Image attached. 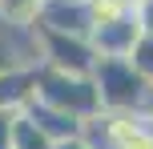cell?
Here are the masks:
<instances>
[{
  "mask_svg": "<svg viewBox=\"0 0 153 149\" xmlns=\"http://www.w3.org/2000/svg\"><path fill=\"white\" fill-rule=\"evenodd\" d=\"M133 16V0H85V20H89V32L93 28H105V24H117Z\"/></svg>",
  "mask_w": 153,
  "mask_h": 149,
  "instance_id": "cell-7",
  "label": "cell"
},
{
  "mask_svg": "<svg viewBox=\"0 0 153 149\" xmlns=\"http://www.w3.org/2000/svg\"><path fill=\"white\" fill-rule=\"evenodd\" d=\"M48 4H85V0H48Z\"/></svg>",
  "mask_w": 153,
  "mask_h": 149,
  "instance_id": "cell-13",
  "label": "cell"
},
{
  "mask_svg": "<svg viewBox=\"0 0 153 149\" xmlns=\"http://www.w3.org/2000/svg\"><path fill=\"white\" fill-rule=\"evenodd\" d=\"M16 105H0V149H12V125H16Z\"/></svg>",
  "mask_w": 153,
  "mask_h": 149,
  "instance_id": "cell-11",
  "label": "cell"
},
{
  "mask_svg": "<svg viewBox=\"0 0 153 149\" xmlns=\"http://www.w3.org/2000/svg\"><path fill=\"white\" fill-rule=\"evenodd\" d=\"M28 93L36 101L53 105V109L69 113V117L85 121L89 125L93 117H101V105H97V89H93L89 77H69V73H56V69H32L28 77Z\"/></svg>",
  "mask_w": 153,
  "mask_h": 149,
  "instance_id": "cell-1",
  "label": "cell"
},
{
  "mask_svg": "<svg viewBox=\"0 0 153 149\" xmlns=\"http://www.w3.org/2000/svg\"><path fill=\"white\" fill-rule=\"evenodd\" d=\"M32 44H36L40 69H56V73H69V77H89L93 64H97V53H93V44L85 36H65V32H53L45 24H36Z\"/></svg>",
  "mask_w": 153,
  "mask_h": 149,
  "instance_id": "cell-3",
  "label": "cell"
},
{
  "mask_svg": "<svg viewBox=\"0 0 153 149\" xmlns=\"http://www.w3.org/2000/svg\"><path fill=\"white\" fill-rule=\"evenodd\" d=\"M89 125H101L105 149H153V117L145 113H101Z\"/></svg>",
  "mask_w": 153,
  "mask_h": 149,
  "instance_id": "cell-4",
  "label": "cell"
},
{
  "mask_svg": "<svg viewBox=\"0 0 153 149\" xmlns=\"http://www.w3.org/2000/svg\"><path fill=\"white\" fill-rule=\"evenodd\" d=\"M141 113H145V117H153V85H149V93H145V105H141Z\"/></svg>",
  "mask_w": 153,
  "mask_h": 149,
  "instance_id": "cell-12",
  "label": "cell"
},
{
  "mask_svg": "<svg viewBox=\"0 0 153 149\" xmlns=\"http://www.w3.org/2000/svg\"><path fill=\"white\" fill-rule=\"evenodd\" d=\"M133 24L141 36H153V0H133Z\"/></svg>",
  "mask_w": 153,
  "mask_h": 149,
  "instance_id": "cell-10",
  "label": "cell"
},
{
  "mask_svg": "<svg viewBox=\"0 0 153 149\" xmlns=\"http://www.w3.org/2000/svg\"><path fill=\"white\" fill-rule=\"evenodd\" d=\"M48 0H0V28L4 32H32Z\"/></svg>",
  "mask_w": 153,
  "mask_h": 149,
  "instance_id": "cell-6",
  "label": "cell"
},
{
  "mask_svg": "<svg viewBox=\"0 0 153 149\" xmlns=\"http://www.w3.org/2000/svg\"><path fill=\"white\" fill-rule=\"evenodd\" d=\"M125 61L133 64V73H137L145 85H153V36H137V44L129 48Z\"/></svg>",
  "mask_w": 153,
  "mask_h": 149,
  "instance_id": "cell-9",
  "label": "cell"
},
{
  "mask_svg": "<svg viewBox=\"0 0 153 149\" xmlns=\"http://www.w3.org/2000/svg\"><path fill=\"white\" fill-rule=\"evenodd\" d=\"M89 81H93V89H97L101 113H141L145 93H149V85L133 73V64L117 61V56H97Z\"/></svg>",
  "mask_w": 153,
  "mask_h": 149,
  "instance_id": "cell-2",
  "label": "cell"
},
{
  "mask_svg": "<svg viewBox=\"0 0 153 149\" xmlns=\"http://www.w3.org/2000/svg\"><path fill=\"white\" fill-rule=\"evenodd\" d=\"M16 109H20V117H28L53 145L56 141H76V137H85V121H76V117H69V113L53 109V105L36 101L32 93H24L20 101H16Z\"/></svg>",
  "mask_w": 153,
  "mask_h": 149,
  "instance_id": "cell-5",
  "label": "cell"
},
{
  "mask_svg": "<svg viewBox=\"0 0 153 149\" xmlns=\"http://www.w3.org/2000/svg\"><path fill=\"white\" fill-rule=\"evenodd\" d=\"M12 149H53V141H48V137L40 133L28 117H20V113H16V125H12Z\"/></svg>",
  "mask_w": 153,
  "mask_h": 149,
  "instance_id": "cell-8",
  "label": "cell"
}]
</instances>
